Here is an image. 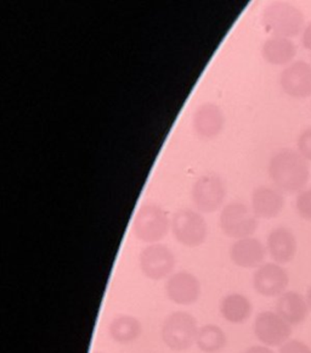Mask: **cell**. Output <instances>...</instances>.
<instances>
[{
  "instance_id": "cell-1",
  "label": "cell",
  "mask_w": 311,
  "mask_h": 353,
  "mask_svg": "<svg viewBox=\"0 0 311 353\" xmlns=\"http://www.w3.org/2000/svg\"><path fill=\"white\" fill-rule=\"evenodd\" d=\"M268 173L279 190L296 194L305 189L310 166L298 150L281 149L270 157Z\"/></svg>"
},
{
  "instance_id": "cell-2",
  "label": "cell",
  "mask_w": 311,
  "mask_h": 353,
  "mask_svg": "<svg viewBox=\"0 0 311 353\" xmlns=\"http://www.w3.org/2000/svg\"><path fill=\"white\" fill-rule=\"evenodd\" d=\"M261 23L271 36L292 39L301 34L305 27V19L299 8L285 1H277L265 8Z\"/></svg>"
},
{
  "instance_id": "cell-3",
  "label": "cell",
  "mask_w": 311,
  "mask_h": 353,
  "mask_svg": "<svg viewBox=\"0 0 311 353\" xmlns=\"http://www.w3.org/2000/svg\"><path fill=\"white\" fill-rule=\"evenodd\" d=\"M198 327L197 319L185 311L171 312L163 321L161 336L167 347L182 352L196 343Z\"/></svg>"
},
{
  "instance_id": "cell-4",
  "label": "cell",
  "mask_w": 311,
  "mask_h": 353,
  "mask_svg": "<svg viewBox=\"0 0 311 353\" xmlns=\"http://www.w3.org/2000/svg\"><path fill=\"white\" fill-rule=\"evenodd\" d=\"M171 221L163 208L149 203L139 208L133 221V233L136 239L146 244H158L166 238Z\"/></svg>"
},
{
  "instance_id": "cell-5",
  "label": "cell",
  "mask_w": 311,
  "mask_h": 353,
  "mask_svg": "<svg viewBox=\"0 0 311 353\" xmlns=\"http://www.w3.org/2000/svg\"><path fill=\"white\" fill-rule=\"evenodd\" d=\"M252 208L239 201H233L224 206L219 224L225 235L233 239L249 238L257 232L259 221Z\"/></svg>"
},
{
  "instance_id": "cell-6",
  "label": "cell",
  "mask_w": 311,
  "mask_h": 353,
  "mask_svg": "<svg viewBox=\"0 0 311 353\" xmlns=\"http://www.w3.org/2000/svg\"><path fill=\"white\" fill-rule=\"evenodd\" d=\"M171 229L174 239L187 248H198L207 240V222L201 213L193 210L185 208L174 213Z\"/></svg>"
},
{
  "instance_id": "cell-7",
  "label": "cell",
  "mask_w": 311,
  "mask_h": 353,
  "mask_svg": "<svg viewBox=\"0 0 311 353\" xmlns=\"http://www.w3.org/2000/svg\"><path fill=\"white\" fill-rule=\"evenodd\" d=\"M192 203L198 211L213 213L218 211L226 199V185L217 173H206L193 183L191 190Z\"/></svg>"
},
{
  "instance_id": "cell-8",
  "label": "cell",
  "mask_w": 311,
  "mask_h": 353,
  "mask_svg": "<svg viewBox=\"0 0 311 353\" xmlns=\"http://www.w3.org/2000/svg\"><path fill=\"white\" fill-rule=\"evenodd\" d=\"M177 265L175 254L163 244H151L139 256V265L142 274L150 281L168 279Z\"/></svg>"
},
{
  "instance_id": "cell-9",
  "label": "cell",
  "mask_w": 311,
  "mask_h": 353,
  "mask_svg": "<svg viewBox=\"0 0 311 353\" xmlns=\"http://www.w3.org/2000/svg\"><path fill=\"white\" fill-rule=\"evenodd\" d=\"M253 330L255 338L268 347H281L292 335V325L272 311L260 312L255 317Z\"/></svg>"
},
{
  "instance_id": "cell-10",
  "label": "cell",
  "mask_w": 311,
  "mask_h": 353,
  "mask_svg": "<svg viewBox=\"0 0 311 353\" xmlns=\"http://www.w3.org/2000/svg\"><path fill=\"white\" fill-rule=\"evenodd\" d=\"M288 284V272L276 262L263 263L253 274V288L261 296H281Z\"/></svg>"
},
{
  "instance_id": "cell-11",
  "label": "cell",
  "mask_w": 311,
  "mask_h": 353,
  "mask_svg": "<svg viewBox=\"0 0 311 353\" xmlns=\"http://www.w3.org/2000/svg\"><path fill=\"white\" fill-rule=\"evenodd\" d=\"M166 295L173 303L179 306H190L198 301L202 294L197 276L186 270L173 273L167 279Z\"/></svg>"
},
{
  "instance_id": "cell-12",
  "label": "cell",
  "mask_w": 311,
  "mask_h": 353,
  "mask_svg": "<svg viewBox=\"0 0 311 353\" xmlns=\"http://www.w3.org/2000/svg\"><path fill=\"white\" fill-rule=\"evenodd\" d=\"M282 90L290 98L306 99L311 97V65L298 60L283 68L280 74Z\"/></svg>"
},
{
  "instance_id": "cell-13",
  "label": "cell",
  "mask_w": 311,
  "mask_h": 353,
  "mask_svg": "<svg viewBox=\"0 0 311 353\" xmlns=\"http://www.w3.org/2000/svg\"><path fill=\"white\" fill-rule=\"evenodd\" d=\"M228 254L233 263L239 268L253 270L264 263L268 250L259 239L249 236L236 240L231 245Z\"/></svg>"
},
{
  "instance_id": "cell-14",
  "label": "cell",
  "mask_w": 311,
  "mask_h": 353,
  "mask_svg": "<svg viewBox=\"0 0 311 353\" xmlns=\"http://www.w3.org/2000/svg\"><path fill=\"white\" fill-rule=\"evenodd\" d=\"M266 250L270 257L279 265L290 263L296 257L298 241L290 229L277 227L270 232L266 239Z\"/></svg>"
},
{
  "instance_id": "cell-15",
  "label": "cell",
  "mask_w": 311,
  "mask_h": 353,
  "mask_svg": "<svg viewBox=\"0 0 311 353\" xmlns=\"http://www.w3.org/2000/svg\"><path fill=\"white\" fill-rule=\"evenodd\" d=\"M225 125L223 111L218 105L206 103L193 114L192 127L195 133L202 139H213L218 137Z\"/></svg>"
},
{
  "instance_id": "cell-16",
  "label": "cell",
  "mask_w": 311,
  "mask_h": 353,
  "mask_svg": "<svg viewBox=\"0 0 311 353\" xmlns=\"http://www.w3.org/2000/svg\"><path fill=\"white\" fill-rule=\"evenodd\" d=\"M250 208L258 219H275L285 208V196L277 188L261 185L252 192Z\"/></svg>"
},
{
  "instance_id": "cell-17",
  "label": "cell",
  "mask_w": 311,
  "mask_h": 353,
  "mask_svg": "<svg viewBox=\"0 0 311 353\" xmlns=\"http://www.w3.org/2000/svg\"><path fill=\"white\" fill-rule=\"evenodd\" d=\"M265 61L274 66H288L294 63L297 55L296 43L290 38L271 36L261 47Z\"/></svg>"
},
{
  "instance_id": "cell-18",
  "label": "cell",
  "mask_w": 311,
  "mask_h": 353,
  "mask_svg": "<svg viewBox=\"0 0 311 353\" xmlns=\"http://www.w3.org/2000/svg\"><path fill=\"white\" fill-rule=\"evenodd\" d=\"M309 311L305 299L296 291H286L276 303V312L290 325L301 324L308 318Z\"/></svg>"
},
{
  "instance_id": "cell-19",
  "label": "cell",
  "mask_w": 311,
  "mask_h": 353,
  "mask_svg": "<svg viewBox=\"0 0 311 353\" xmlns=\"http://www.w3.org/2000/svg\"><path fill=\"white\" fill-rule=\"evenodd\" d=\"M219 312L226 322L241 324L248 321L252 316L253 305L244 294L233 292L222 299L219 305Z\"/></svg>"
},
{
  "instance_id": "cell-20",
  "label": "cell",
  "mask_w": 311,
  "mask_h": 353,
  "mask_svg": "<svg viewBox=\"0 0 311 353\" xmlns=\"http://www.w3.org/2000/svg\"><path fill=\"white\" fill-rule=\"evenodd\" d=\"M109 334L114 343L128 345L140 338L142 325L140 321L134 316L120 314L109 323Z\"/></svg>"
},
{
  "instance_id": "cell-21",
  "label": "cell",
  "mask_w": 311,
  "mask_h": 353,
  "mask_svg": "<svg viewBox=\"0 0 311 353\" xmlns=\"http://www.w3.org/2000/svg\"><path fill=\"white\" fill-rule=\"evenodd\" d=\"M228 343L226 334L215 324H206L200 327L196 338L197 347L204 353H218Z\"/></svg>"
},
{
  "instance_id": "cell-22",
  "label": "cell",
  "mask_w": 311,
  "mask_h": 353,
  "mask_svg": "<svg viewBox=\"0 0 311 353\" xmlns=\"http://www.w3.org/2000/svg\"><path fill=\"white\" fill-rule=\"evenodd\" d=\"M296 211L298 216L306 222H311V188H305L298 192L296 199Z\"/></svg>"
},
{
  "instance_id": "cell-23",
  "label": "cell",
  "mask_w": 311,
  "mask_h": 353,
  "mask_svg": "<svg viewBox=\"0 0 311 353\" xmlns=\"http://www.w3.org/2000/svg\"><path fill=\"white\" fill-rule=\"evenodd\" d=\"M297 150L305 159L306 161L311 163V125L301 130L297 141Z\"/></svg>"
},
{
  "instance_id": "cell-24",
  "label": "cell",
  "mask_w": 311,
  "mask_h": 353,
  "mask_svg": "<svg viewBox=\"0 0 311 353\" xmlns=\"http://www.w3.org/2000/svg\"><path fill=\"white\" fill-rule=\"evenodd\" d=\"M279 353H311V348L299 340H288L281 346Z\"/></svg>"
},
{
  "instance_id": "cell-25",
  "label": "cell",
  "mask_w": 311,
  "mask_h": 353,
  "mask_svg": "<svg viewBox=\"0 0 311 353\" xmlns=\"http://www.w3.org/2000/svg\"><path fill=\"white\" fill-rule=\"evenodd\" d=\"M301 42L304 49L311 52V22L305 25L304 30L301 32Z\"/></svg>"
},
{
  "instance_id": "cell-26",
  "label": "cell",
  "mask_w": 311,
  "mask_h": 353,
  "mask_svg": "<svg viewBox=\"0 0 311 353\" xmlns=\"http://www.w3.org/2000/svg\"><path fill=\"white\" fill-rule=\"evenodd\" d=\"M244 353H275L272 350H270L268 346H260V345H257V346H252V347H248Z\"/></svg>"
},
{
  "instance_id": "cell-27",
  "label": "cell",
  "mask_w": 311,
  "mask_h": 353,
  "mask_svg": "<svg viewBox=\"0 0 311 353\" xmlns=\"http://www.w3.org/2000/svg\"><path fill=\"white\" fill-rule=\"evenodd\" d=\"M306 302H308V306H309V310L311 311V288L308 291V295H306Z\"/></svg>"
},
{
  "instance_id": "cell-28",
  "label": "cell",
  "mask_w": 311,
  "mask_h": 353,
  "mask_svg": "<svg viewBox=\"0 0 311 353\" xmlns=\"http://www.w3.org/2000/svg\"><path fill=\"white\" fill-rule=\"evenodd\" d=\"M93 353H105V352H101V351H96V352H93Z\"/></svg>"
}]
</instances>
